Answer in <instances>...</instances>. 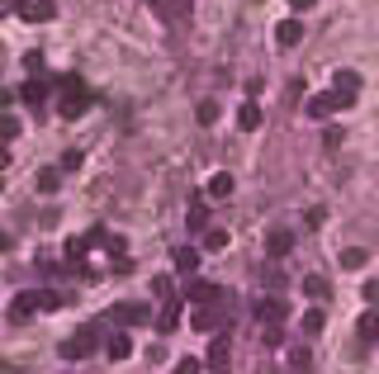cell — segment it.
I'll use <instances>...</instances> for the list:
<instances>
[{"instance_id": "cell-12", "label": "cell", "mask_w": 379, "mask_h": 374, "mask_svg": "<svg viewBox=\"0 0 379 374\" xmlns=\"http://www.w3.org/2000/svg\"><path fill=\"white\" fill-rule=\"evenodd\" d=\"M256 318L266 322V327H280V322H285V298H261V303H256Z\"/></svg>"}, {"instance_id": "cell-19", "label": "cell", "mask_w": 379, "mask_h": 374, "mask_svg": "<svg viewBox=\"0 0 379 374\" xmlns=\"http://www.w3.org/2000/svg\"><path fill=\"white\" fill-rule=\"evenodd\" d=\"M204 194H209V199H228V194H233V176H228V171H214L209 185H204Z\"/></svg>"}, {"instance_id": "cell-17", "label": "cell", "mask_w": 379, "mask_h": 374, "mask_svg": "<svg viewBox=\"0 0 379 374\" xmlns=\"http://www.w3.org/2000/svg\"><path fill=\"white\" fill-rule=\"evenodd\" d=\"M171 261H176L180 275H194V270H199V246H176V251H171Z\"/></svg>"}, {"instance_id": "cell-13", "label": "cell", "mask_w": 379, "mask_h": 374, "mask_svg": "<svg viewBox=\"0 0 379 374\" xmlns=\"http://www.w3.org/2000/svg\"><path fill=\"white\" fill-rule=\"evenodd\" d=\"M355 337H360V341H370V346H379V308H370V313H360V318H355Z\"/></svg>"}, {"instance_id": "cell-20", "label": "cell", "mask_w": 379, "mask_h": 374, "mask_svg": "<svg viewBox=\"0 0 379 374\" xmlns=\"http://www.w3.org/2000/svg\"><path fill=\"white\" fill-rule=\"evenodd\" d=\"M190 298H194V303H218L223 289H218V284H204V280H194V284H190Z\"/></svg>"}, {"instance_id": "cell-22", "label": "cell", "mask_w": 379, "mask_h": 374, "mask_svg": "<svg viewBox=\"0 0 379 374\" xmlns=\"http://www.w3.org/2000/svg\"><path fill=\"white\" fill-rule=\"evenodd\" d=\"M199 246H204V251H223V246H228V232H223V228H209V232H199Z\"/></svg>"}, {"instance_id": "cell-16", "label": "cell", "mask_w": 379, "mask_h": 374, "mask_svg": "<svg viewBox=\"0 0 379 374\" xmlns=\"http://www.w3.org/2000/svg\"><path fill=\"white\" fill-rule=\"evenodd\" d=\"M298 327H303V337H318V332L327 327V308H323V303H313V308L298 318Z\"/></svg>"}, {"instance_id": "cell-1", "label": "cell", "mask_w": 379, "mask_h": 374, "mask_svg": "<svg viewBox=\"0 0 379 374\" xmlns=\"http://www.w3.org/2000/svg\"><path fill=\"white\" fill-rule=\"evenodd\" d=\"M85 109H90V90H85L81 76H62L57 80V114L62 119H81Z\"/></svg>"}, {"instance_id": "cell-21", "label": "cell", "mask_w": 379, "mask_h": 374, "mask_svg": "<svg viewBox=\"0 0 379 374\" xmlns=\"http://www.w3.org/2000/svg\"><path fill=\"white\" fill-rule=\"evenodd\" d=\"M289 370L308 374V370H313V350H308V346H289Z\"/></svg>"}, {"instance_id": "cell-2", "label": "cell", "mask_w": 379, "mask_h": 374, "mask_svg": "<svg viewBox=\"0 0 379 374\" xmlns=\"http://www.w3.org/2000/svg\"><path fill=\"white\" fill-rule=\"evenodd\" d=\"M57 303H62V298H57L53 289H38V294L28 289V294H15V303H10V318L24 322V318H33V313H53Z\"/></svg>"}, {"instance_id": "cell-4", "label": "cell", "mask_w": 379, "mask_h": 374, "mask_svg": "<svg viewBox=\"0 0 379 374\" xmlns=\"http://www.w3.org/2000/svg\"><path fill=\"white\" fill-rule=\"evenodd\" d=\"M95 341H100V332H95V327H81L76 337L62 341V355H67V360H85V355L95 350Z\"/></svg>"}, {"instance_id": "cell-31", "label": "cell", "mask_w": 379, "mask_h": 374, "mask_svg": "<svg viewBox=\"0 0 379 374\" xmlns=\"http://www.w3.org/2000/svg\"><path fill=\"white\" fill-rule=\"evenodd\" d=\"M313 5H318V0H289V10H294V15H308Z\"/></svg>"}, {"instance_id": "cell-34", "label": "cell", "mask_w": 379, "mask_h": 374, "mask_svg": "<svg viewBox=\"0 0 379 374\" xmlns=\"http://www.w3.org/2000/svg\"><path fill=\"white\" fill-rule=\"evenodd\" d=\"M0 5H15V0H0Z\"/></svg>"}, {"instance_id": "cell-7", "label": "cell", "mask_w": 379, "mask_h": 374, "mask_svg": "<svg viewBox=\"0 0 379 374\" xmlns=\"http://www.w3.org/2000/svg\"><path fill=\"white\" fill-rule=\"evenodd\" d=\"M289 251H294V232H289V228H271V232H266V256L280 261V256H289Z\"/></svg>"}, {"instance_id": "cell-5", "label": "cell", "mask_w": 379, "mask_h": 374, "mask_svg": "<svg viewBox=\"0 0 379 374\" xmlns=\"http://www.w3.org/2000/svg\"><path fill=\"white\" fill-rule=\"evenodd\" d=\"M15 10H19V19H28V24H48L57 15L53 0H15Z\"/></svg>"}, {"instance_id": "cell-32", "label": "cell", "mask_w": 379, "mask_h": 374, "mask_svg": "<svg viewBox=\"0 0 379 374\" xmlns=\"http://www.w3.org/2000/svg\"><path fill=\"white\" fill-rule=\"evenodd\" d=\"M176 374H199V360H180V365H176Z\"/></svg>"}, {"instance_id": "cell-11", "label": "cell", "mask_w": 379, "mask_h": 374, "mask_svg": "<svg viewBox=\"0 0 379 374\" xmlns=\"http://www.w3.org/2000/svg\"><path fill=\"white\" fill-rule=\"evenodd\" d=\"M190 327L209 337V332H218V327H223V313H218V308H194V313H190Z\"/></svg>"}, {"instance_id": "cell-8", "label": "cell", "mask_w": 379, "mask_h": 374, "mask_svg": "<svg viewBox=\"0 0 379 374\" xmlns=\"http://www.w3.org/2000/svg\"><path fill=\"white\" fill-rule=\"evenodd\" d=\"M303 114H308V119H318V124H323L327 114H337V100H332V90H318V95H308V100H303Z\"/></svg>"}, {"instance_id": "cell-30", "label": "cell", "mask_w": 379, "mask_h": 374, "mask_svg": "<svg viewBox=\"0 0 379 374\" xmlns=\"http://www.w3.org/2000/svg\"><path fill=\"white\" fill-rule=\"evenodd\" d=\"M15 133H19V124H15V119H5V124H0V142H10Z\"/></svg>"}, {"instance_id": "cell-26", "label": "cell", "mask_w": 379, "mask_h": 374, "mask_svg": "<svg viewBox=\"0 0 379 374\" xmlns=\"http://www.w3.org/2000/svg\"><path fill=\"white\" fill-rule=\"evenodd\" d=\"M218 119V105L214 100H204V105H199V124H204V128H209V124H214Z\"/></svg>"}, {"instance_id": "cell-15", "label": "cell", "mask_w": 379, "mask_h": 374, "mask_svg": "<svg viewBox=\"0 0 379 374\" xmlns=\"http://www.w3.org/2000/svg\"><path fill=\"white\" fill-rule=\"evenodd\" d=\"M176 327H180V298L162 303V313H157V332H162V337H171Z\"/></svg>"}, {"instance_id": "cell-14", "label": "cell", "mask_w": 379, "mask_h": 374, "mask_svg": "<svg viewBox=\"0 0 379 374\" xmlns=\"http://www.w3.org/2000/svg\"><path fill=\"white\" fill-rule=\"evenodd\" d=\"M237 128H242V133H256V128H261V105H256V100H242V105H237Z\"/></svg>"}, {"instance_id": "cell-10", "label": "cell", "mask_w": 379, "mask_h": 374, "mask_svg": "<svg viewBox=\"0 0 379 374\" xmlns=\"http://www.w3.org/2000/svg\"><path fill=\"white\" fill-rule=\"evenodd\" d=\"M114 318L124 322V327H142V322H152V313L142 303H114Z\"/></svg>"}, {"instance_id": "cell-6", "label": "cell", "mask_w": 379, "mask_h": 374, "mask_svg": "<svg viewBox=\"0 0 379 374\" xmlns=\"http://www.w3.org/2000/svg\"><path fill=\"white\" fill-rule=\"evenodd\" d=\"M209 370L214 374L233 370V341H228V337H214V341H209Z\"/></svg>"}, {"instance_id": "cell-3", "label": "cell", "mask_w": 379, "mask_h": 374, "mask_svg": "<svg viewBox=\"0 0 379 374\" xmlns=\"http://www.w3.org/2000/svg\"><path fill=\"white\" fill-rule=\"evenodd\" d=\"M355 95H360V76H355V71H337V76H332V100H337V109H351Z\"/></svg>"}, {"instance_id": "cell-33", "label": "cell", "mask_w": 379, "mask_h": 374, "mask_svg": "<svg viewBox=\"0 0 379 374\" xmlns=\"http://www.w3.org/2000/svg\"><path fill=\"white\" fill-rule=\"evenodd\" d=\"M5 161H10V157H5V147H0V166H5Z\"/></svg>"}, {"instance_id": "cell-27", "label": "cell", "mask_w": 379, "mask_h": 374, "mask_svg": "<svg viewBox=\"0 0 379 374\" xmlns=\"http://www.w3.org/2000/svg\"><path fill=\"white\" fill-rule=\"evenodd\" d=\"M204 218H209V214H204V204H194V209H190V228L204 232Z\"/></svg>"}, {"instance_id": "cell-25", "label": "cell", "mask_w": 379, "mask_h": 374, "mask_svg": "<svg viewBox=\"0 0 379 374\" xmlns=\"http://www.w3.org/2000/svg\"><path fill=\"white\" fill-rule=\"evenodd\" d=\"M43 95H48L43 80H28V85H24V105H43Z\"/></svg>"}, {"instance_id": "cell-18", "label": "cell", "mask_w": 379, "mask_h": 374, "mask_svg": "<svg viewBox=\"0 0 379 374\" xmlns=\"http://www.w3.org/2000/svg\"><path fill=\"white\" fill-rule=\"evenodd\" d=\"M105 350H109V360H128V355H133V337H128V332H114L105 341Z\"/></svg>"}, {"instance_id": "cell-23", "label": "cell", "mask_w": 379, "mask_h": 374, "mask_svg": "<svg viewBox=\"0 0 379 374\" xmlns=\"http://www.w3.org/2000/svg\"><path fill=\"white\" fill-rule=\"evenodd\" d=\"M365 261H370V256H365V246H346V251H342V270H360Z\"/></svg>"}, {"instance_id": "cell-24", "label": "cell", "mask_w": 379, "mask_h": 374, "mask_svg": "<svg viewBox=\"0 0 379 374\" xmlns=\"http://www.w3.org/2000/svg\"><path fill=\"white\" fill-rule=\"evenodd\" d=\"M303 294L313 298V303H318V298H327V284H323V275H303Z\"/></svg>"}, {"instance_id": "cell-28", "label": "cell", "mask_w": 379, "mask_h": 374, "mask_svg": "<svg viewBox=\"0 0 379 374\" xmlns=\"http://www.w3.org/2000/svg\"><path fill=\"white\" fill-rule=\"evenodd\" d=\"M57 180H62L57 171H43V176H38V189H57Z\"/></svg>"}, {"instance_id": "cell-29", "label": "cell", "mask_w": 379, "mask_h": 374, "mask_svg": "<svg viewBox=\"0 0 379 374\" xmlns=\"http://www.w3.org/2000/svg\"><path fill=\"white\" fill-rule=\"evenodd\" d=\"M365 303H375V308H379V280H365Z\"/></svg>"}, {"instance_id": "cell-9", "label": "cell", "mask_w": 379, "mask_h": 374, "mask_svg": "<svg viewBox=\"0 0 379 374\" xmlns=\"http://www.w3.org/2000/svg\"><path fill=\"white\" fill-rule=\"evenodd\" d=\"M294 43H303V24L298 19H280L275 24V48H294Z\"/></svg>"}]
</instances>
